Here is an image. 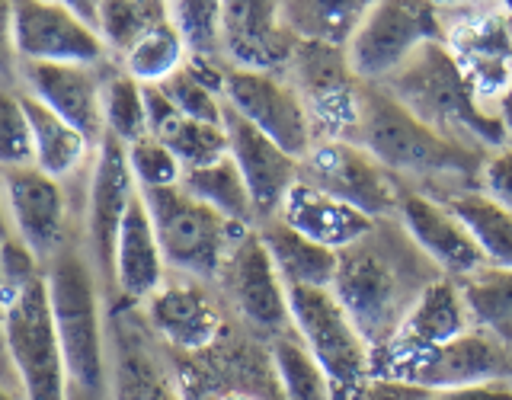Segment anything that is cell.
<instances>
[{
	"instance_id": "f907efd6",
	"label": "cell",
	"mask_w": 512,
	"mask_h": 400,
	"mask_svg": "<svg viewBox=\"0 0 512 400\" xmlns=\"http://www.w3.org/2000/svg\"><path fill=\"white\" fill-rule=\"evenodd\" d=\"M68 400H96V397H90V394H84V391L71 388V397H68Z\"/></svg>"
},
{
	"instance_id": "f546056e",
	"label": "cell",
	"mask_w": 512,
	"mask_h": 400,
	"mask_svg": "<svg viewBox=\"0 0 512 400\" xmlns=\"http://www.w3.org/2000/svg\"><path fill=\"white\" fill-rule=\"evenodd\" d=\"M375 0H282V23L301 42L346 48Z\"/></svg>"
},
{
	"instance_id": "8fae6325",
	"label": "cell",
	"mask_w": 512,
	"mask_h": 400,
	"mask_svg": "<svg viewBox=\"0 0 512 400\" xmlns=\"http://www.w3.org/2000/svg\"><path fill=\"white\" fill-rule=\"evenodd\" d=\"M138 196V183L128 167L125 144L106 135L93 151L84 186V215H80V244L96 266L106 292H112V269H116V240L122 221Z\"/></svg>"
},
{
	"instance_id": "603a6c76",
	"label": "cell",
	"mask_w": 512,
	"mask_h": 400,
	"mask_svg": "<svg viewBox=\"0 0 512 400\" xmlns=\"http://www.w3.org/2000/svg\"><path fill=\"white\" fill-rule=\"evenodd\" d=\"M295 45L282 0H221V55L234 68L285 71Z\"/></svg>"
},
{
	"instance_id": "4dcf8cb0",
	"label": "cell",
	"mask_w": 512,
	"mask_h": 400,
	"mask_svg": "<svg viewBox=\"0 0 512 400\" xmlns=\"http://www.w3.org/2000/svg\"><path fill=\"white\" fill-rule=\"evenodd\" d=\"M461 298L468 308L471 327L484 330L496 343L512 349V269L484 266L461 279Z\"/></svg>"
},
{
	"instance_id": "d590c367",
	"label": "cell",
	"mask_w": 512,
	"mask_h": 400,
	"mask_svg": "<svg viewBox=\"0 0 512 400\" xmlns=\"http://www.w3.org/2000/svg\"><path fill=\"white\" fill-rule=\"evenodd\" d=\"M160 20H167V0H103L96 29L109 55L119 61Z\"/></svg>"
},
{
	"instance_id": "9c48e42d",
	"label": "cell",
	"mask_w": 512,
	"mask_h": 400,
	"mask_svg": "<svg viewBox=\"0 0 512 400\" xmlns=\"http://www.w3.org/2000/svg\"><path fill=\"white\" fill-rule=\"evenodd\" d=\"M442 39V7L432 0H375L346 45L349 68L365 84L388 80L426 42Z\"/></svg>"
},
{
	"instance_id": "7dc6e473",
	"label": "cell",
	"mask_w": 512,
	"mask_h": 400,
	"mask_svg": "<svg viewBox=\"0 0 512 400\" xmlns=\"http://www.w3.org/2000/svg\"><path fill=\"white\" fill-rule=\"evenodd\" d=\"M0 400H23L20 388H16V381H10L7 375H0Z\"/></svg>"
},
{
	"instance_id": "3957f363",
	"label": "cell",
	"mask_w": 512,
	"mask_h": 400,
	"mask_svg": "<svg viewBox=\"0 0 512 400\" xmlns=\"http://www.w3.org/2000/svg\"><path fill=\"white\" fill-rule=\"evenodd\" d=\"M381 87L400 106H407L416 119L426 122L432 132L461 144V148L490 154L509 144L503 122L477 100L442 39L426 42L388 80H381Z\"/></svg>"
},
{
	"instance_id": "5bb4252c",
	"label": "cell",
	"mask_w": 512,
	"mask_h": 400,
	"mask_svg": "<svg viewBox=\"0 0 512 400\" xmlns=\"http://www.w3.org/2000/svg\"><path fill=\"white\" fill-rule=\"evenodd\" d=\"M288 80L308 103L317 138H349L359 116V87L362 80L352 74L346 48L324 42L295 45L285 71Z\"/></svg>"
},
{
	"instance_id": "ba28073f",
	"label": "cell",
	"mask_w": 512,
	"mask_h": 400,
	"mask_svg": "<svg viewBox=\"0 0 512 400\" xmlns=\"http://www.w3.org/2000/svg\"><path fill=\"white\" fill-rule=\"evenodd\" d=\"M442 42L487 109L512 87V7L506 0H468L442 13Z\"/></svg>"
},
{
	"instance_id": "8d00e7d4",
	"label": "cell",
	"mask_w": 512,
	"mask_h": 400,
	"mask_svg": "<svg viewBox=\"0 0 512 400\" xmlns=\"http://www.w3.org/2000/svg\"><path fill=\"white\" fill-rule=\"evenodd\" d=\"M167 16L189 48V55H221V0H167Z\"/></svg>"
},
{
	"instance_id": "44dd1931",
	"label": "cell",
	"mask_w": 512,
	"mask_h": 400,
	"mask_svg": "<svg viewBox=\"0 0 512 400\" xmlns=\"http://www.w3.org/2000/svg\"><path fill=\"white\" fill-rule=\"evenodd\" d=\"M135 308L138 304H132V311H116L109 320L106 400H183L151 343L148 320Z\"/></svg>"
},
{
	"instance_id": "7bdbcfd3",
	"label": "cell",
	"mask_w": 512,
	"mask_h": 400,
	"mask_svg": "<svg viewBox=\"0 0 512 400\" xmlns=\"http://www.w3.org/2000/svg\"><path fill=\"white\" fill-rule=\"evenodd\" d=\"M0 84L20 87V58L13 45V0H0Z\"/></svg>"
},
{
	"instance_id": "681fc988",
	"label": "cell",
	"mask_w": 512,
	"mask_h": 400,
	"mask_svg": "<svg viewBox=\"0 0 512 400\" xmlns=\"http://www.w3.org/2000/svg\"><path fill=\"white\" fill-rule=\"evenodd\" d=\"M215 400H260V397L244 391V388H224L221 394H215Z\"/></svg>"
},
{
	"instance_id": "d6a6232c",
	"label": "cell",
	"mask_w": 512,
	"mask_h": 400,
	"mask_svg": "<svg viewBox=\"0 0 512 400\" xmlns=\"http://www.w3.org/2000/svg\"><path fill=\"white\" fill-rule=\"evenodd\" d=\"M272 372L282 388V400H340L333 391L324 368L298 340L295 330L282 336H272V352H269Z\"/></svg>"
},
{
	"instance_id": "30bf717a",
	"label": "cell",
	"mask_w": 512,
	"mask_h": 400,
	"mask_svg": "<svg viewBox=\"0 0 512 400\" xmlns=\"http://www.w3.org/2000/svg\"><path fill=\"white\" fill-rule=\"evenodd\" d=\"M298 183L327 192L375 221L394 218L404 192L394 173L352 138H314L308 154L298 160Z\"/></svg>"
},
{
	"instance_id": "5b68a950",
	"label": "cell",
	"mask_w": 512,
	"mask_h": 400,
	"mask_svg": "<svg viewBox=\"0 0 512 400\" xmlns=\"http://www.w3.org/2000/svg\"><path fill=\"white\" fill-rule=\"evenodd\" d=\"M0 346L23 400H68L71 378L61 356L45 272L23 285L0 288Z\"/></svg>"
},
{
	"instance_id": "6da1fadb",
	"label": "cell",
	"mask_w": 512,
	"mask_h": 400,
	"mask_svg": "<svg viewBox=\"0 0 512 400\" xmlns=\"http://www.w3.org/2000/svg\"><path fill=\"white\" fill-rule=\"evenodd\" d=\"M420 269L436 266L407 237L397 218L378 221L362 240L340 250L330 288L375 356L391 343L400 320L407 317L423 288L439 279L420 276Z\"/></svg>"
},
{
	"instance_id": "60d3db41",
	"label": "cell",
	"mask_w": 512,
	"mask_h": 400,
	"mask_svg": "<svg viewBox=\"0 0 512 400\" xmlns=\"http://www.w3.org/2000/svg\"><path fill=\"white\" fill-rule=\"evenodd\" d=\"M477 189H484L490 199H496L512 212V144H506L500 151H490L484 157Z\"/></svg>"
},
{
	"instance_id": "9a60e30c",
	"label": "cell",
	"mask_w": 512,
	"mask_h": 400,
	"mask_svg": "<svg viewBox=\"0 0 512 400\" xmlns=\"http://www.w3.org/2000/svg\"><path fill=\"white\" fill-rule=\"evenodd\" d=\"M215 285H221V292L228 295L234 311L247 320V327L266 336H282L292 330L288 285L282 282L256 228L244 231V237L231 247Z\"/></svg>"
},
{
	"instance_id": "7a4b0ae2",
	"label": "cell",
	"mask_w": 512,
	"mask_h": 400,
	"mask_svg": "<svg viewBox=\"0 0 512 400\" xmlns=\"http://www.w3.org/2000/svg\"><path fill=\"white\" fill-rule=\"evenodd\" d=\"M349 138L359 141L384 170H391L400 186L429 196L477 186L487 157L432 132L381 84H365V80L359 87L356 128Z\"/></svg>"
},
{
	"instance_id": "b9f144b4",
	"label": "cell",
	"mask_w": 512,
	"mask_h": 400,
	"mask_svg": "<svg viewBox=\"0 0 512 400\" xmlns=\"http://www.w3.org/2000/svg\"><path fill=\"white\" fill-rule=\"evenodd\" d=\"M429 391L416 388V384L404 378H391V375H368L356 391H349L343 400H426Z\"/></svg>"
},
{
	"instance_id": "cb8c5ba5",
	"label": "cell",
	"mask_w": 512,
	"mask_h": 400,
	"mask_svg": "<svg viewBox=\"0 0 512 400\" xmlns=\"http://www.w3.org/2000/svg\"><path fill=\"white\" fill-rule=\"evenodd\" d=\"M512 378V356L484 330H464L445 346L432 349L426 359L410 365L404 381L416 384L423 391H452L468 388V384L503 381Z\"/></svg>"
},
{
	"instance_id": "d4e9b609",
	"label": "cell",
	"mask_w": 512,
	"mask_h": 400,
	"mask_svg": "<svg viewBox=\"0 0 512 400\" xmlns=\"http://www.w3.org/2000/svg\"><path fill=\"white\" fill-rule=\"evenodd\" d=\"M170 276L164 253H160L154 221L148 215V205L141 199V189L122 221V231L116 240V269H112V292L128 304H144L164 279Z\"/></svg>"
},
{
	"instance_id": "f1b7e54d",
	"label": "cell",
	"mask_w": 512,
	"mask_h": 400,
	"mask_svg": "<svg viewBox=\"0 0 512 400\" xmlns=\"http://www.w3.org/2000/svg\"><path fill=\"white\" fill-rule=\"evenodd\" d=\"M439 202L448 205L468 234L474 237V244L484 253V260L490 266H506L512 269V212L496 199H490L484 189H455L436 196Z\"/></svg>"
},
{
	"instance_id": "4316f807",
	"label": "cell",
	"mask_w": 512,
	"mask_h": 400,
	"mask_svg": "<svg viewBox=\"0 0 512 400\" xmlns=\"http://www.w3.org/2000/svg\"><path fill=\"white\" fill-rule=\"evenodd\" d=\"M23 106L32 128V164L61 183H74L77 173L90 170L96 144H90L71 122H64L36 96L23 93Z\"/></svg>"
},
{
	"instance_id": "816d5d0a",
	"label": "cell",
	"mask_w": 512,
	"mask_h": 400,
	"mask_svg": "<svg viewBox=\"0 0 512 400\" xmlns=\"http://www.w3.org/2000/svg\"><path fill=\"white\" fill-rule=\"evenodd\" d=\"M509 356H512V349H509Z\"/></svg>"
},
{
	"instance_id": "836d02e7",
	"label": "cell",
	"mask_w": 512,
	"mask_h": 400,
	"mask_svg": "<svg viewBox=\"0 0 512 400\" xmlns=\"http://www.w3.org/2000/svg\"><path fill=\"white\" fill-rule=\"evenodd\" d=\"M186 58H189V48L180 36V29H176L167 16V20H160L151 32H144V36L119 58V64L135 80H141V84H164L170 74L183 68Z\"/></svg>"
},
{
	"instance_id": "e0dca14e",
	"label": "cell",
	"mask_w": 512,
	"mask_h": 400,
	"mask_svg": "<svg viewBox=\"0 0 512 400\" xmlns=\"http://www.w3.org/2000/svg\"><path fill=\"white\" fill-rule=\"evenodd\" d=\"M13 45L20 61L106 64L116 61L100 29L58 0H13Z\"/></svg>"
},
{
	"instance_id": "ffe728a7",
	"label": "cell",
	"mask_w": 512,
	"mask_h": 400,
	"mask_svg": "<svg viewBox=\"0 0 512 400\" xmlns=\"http://www.w3.org/2000/svg\"><path fill=\"white\" fill-rule=\"evenodd\" d=\"M394 218L442 276L461 282L474 276L477 269L490 266L480 247L474 244V237L468 234V228L448 212L445 202L429 196V192L404 186Z\"/></svg>"
},
{
	"instance_id": "f6af8a7d",
	"label": "cell",
	"mask_w": 512,
	"mask_h": 400,
	"mask_svg": "<svg viewBox=\"0 0 512 400\" xmlns=\"http://www.w3.org/2000/svg\"><path fill=\"white\" fill-rule=\"evenodd\" d=\"M58 4H64L71 13H77L80 20H87L90 26L100 23V7H103V0H58Z\"/></svg>"
},
{
	"instance_id": "4fadbf2b",
	"label": "cell",
	"mask_w": 512,
	"mask_h": 400,
	"mask_svg": "<svg viewBox=\"0 0 512 400\" xmlns=\"http://www.w3.org/2000/svg\"><path fill=\"white\" fill-rule=\"evenodd\" d=\"M221 96L234 112H240L250 125L266 132L298 160L308 154L317 138L308 103L301 100V93L282 71H253L228 64Z\"/></svg>"
},
{
	"instance_id": "e575fe53",
	"label": "cell",
	"mask_w": 512,
	"mask_h": 400,
	"mask_svg": "<svg viewBox=\"0 0 512 400\" xmlns=\"http://www.w3.org/2000/svg\"><path fill=\"white\" fill-rule=\"evenodd\" d=\"M103 122L106 135L122 141L125 148L148 138V109H144V84L116 61L103 84Z\"/></svg>"
},
{
	"instance_id": "2e32d148",
	"label": "cell",
	"mask_w": 512,
	"mask_h": 400,
	"mask_svg": "<svg viewBox=\"0 0 512 400\" xmlns=\"http://www.w3.org/2000/svg\"><path fill=\"white\" fill-rule=\"evenodd\" d=\"M464 330H471V317L464 308L458 282L448 276L432 279L413 301L407 317L400 320L391 343L375 356V375L404 378L410 365L426 359L432 349L445 346Z\"/></svg>"
},
{
	"instance_id": "52a82bcc",
	"label": "cell",
	"mask_w": 512,
	"mask_h": 400,
	"mask_svg": "<svg viewBox=\"0 0 512 400\" xmlns=\"http://www.w3.org/2000/svg\"><path fill=\"white\" fill-rule=\"evenodd\" d=\"M288 311H292V330L327 372L340 400L375 372V352L352 324L333 288H288Z\"/></svg>"
},
{
	"instance_id": "ee69618b",
	"label": "cell",
	"mask_w": 512,
	"mask_h": 400,
	"mask_svg": "<svg viewBox=\"0 0 512 400\" xmlns=\"http://www.w3.org/2000/svg\"><path fill=\"white\" fill-rule=\"evenodd\" d=\"M426 400H512V378L468 384V388H452V391H432Z\"/></svg>"
},
{
	"instance_id": "c3c4849f",
	"label": "cell",
	"mask_w": 512,
	"mask_h": 400,
	"mask_svg": "<svg viewBox=\"0 0 512 400\" xmlns=\"http://www.w3.org/2000/svg\"><path fill=\"white\" fill-rule=\"evenodd\" d=\"M0 234H13L10 231V218H7V202H4V170H0Z\"/></svg>"
},
{
	"instance_id": "ac0fdd59",
	"label": "cell",
	"mask_w": 512,
	"mask_h": 400,
	"mask_svg": "<svg viewBox=\"0 0 512 400\" xmlns=\"http://www.w3.org/2000/svg\"><path fill=\"white\" fill-rule=\"evenodd\" d=\"M116 61L106 64H55L20 61V90L36 96L64 122H71L90 144L106 138L103 122V84Z\"/></svg>"
},
{
	"instance_id": "484cf974",
	"label": "cell",
	"mask_w": 512,
	"mask_h": 400,
	"mask_svg": "<svg viewBox=\"0 0 512 400\" xmlns=\"http://www.w3.org/2000/svg\"><path fill=\"white\" fill-rule=\"evenodd\" d=\"M276 218H282L304 237H311L317 244H324L336 253L352 247L378 224L375 218L359 212V208H352V205L333 199L314 186H304V183H295L288 189V196H285Z\"/></svg>"
},
{
	"instance_id": "74e56055",
	"label": "cell",
	"mask_w": 512,
	"mask_h": 400,
	"mask_svg": "<svg viewBox=\"0 0 512 400\" xmlns=\"http://www.w3.org/2000/svg\"><path fill=\"white\" fill-rule=\"evenodd\" d=\"M32 164V128L23 106V90L0 84V170Z\"/></svg>"
},
{
	"instance_id": "bcb514c9",
	"label": "cell",
	"mask_w": 512,
	"mask_h": 400,
	"mask_svg": "<svg viewBox=\"0 0 512 400\" xmlns=\"http://www.w3.org/2000/svg\"><path fill=\"white\" fill-rule=\"evenodd\" d=\"M493 112H496V119L503 122V128H506V138H509V144H512V87L496 100V106H493Z\"/></svg>"
},
{
	"instance_id": "8992f818",
	"label": "cell",
	"mask_w": 512,
	"mask_h": 400,
	"mask_svg": "<svg viewBox=\"0 0 512 400\" xmlns=\"http://www.w3.org/2000/svg\"><path fill=\"white\" fill-rule=\"evenodd\" d=\"M141 199L154 221V234L167 269L208 285L218 282L231 247L244 237V231H250L247 224H234L212 205L189 196L180 183L141 189Z\"/></svg>"
},
{
	"instance_id": "7402d4cb",
	"label": "cell",
	"mask_w": 512,
	"mask_h": 400,
	"mask_svg": "<svg viewBox=\"0 0 512 400\" xmlns=\"http://www.w3.org/2000/svg\"><path fill=\"white\" fill-rule=\"evenodd\" d=\"M221 125H224V135H228V154L247 180L256 224L276 218L288 189L298 183V157H292L282 144H276L266 132L250 125L228 103H224Z\"/></svg>"
},
{
	"instance_id": "ab89813d",
	"label": "cell",
	"mask_w": 512,
	"mask_h": 400,
	"mask_svg": "<svg viewBox=\"0 0 512 400\" xmlns=\"http://www.w3.org/2000/svg\"><path fill=\"white\" fill-rule=\"evenodd\" d=\"M125 154H128V167H132L138 189L176 186L183 180V164L176 160V154L167 148V144L157 141L154 135L128 144Z\"/></svg>"
},
{
	"instance_id": "83f0119b",
	"label": "cell",
	"mask_w": 512,
	"mask_h": 400,
	"mask_svg": "<svg viewBox=\"0 0 512 400\" xmlns=\"http://www.w3.org/2000/svg\"><path fill=\"white\" fill-rule=\"evenodd\" d=\"M256 231H260L272 263H276L279 276L288 288H298V285L330 288L333 285L336 263H340V253L336 250L304 237L282 218H269L263 224H256Z\"/></svg>"
},
{
	"instance_id": "f35d334b",
	"label": "cell",
	"mask_w": 512,
	"mask_h": 400,
	"mask_svg": "<svg viewBox=\"0 0 512 400\" xmlns=\"http://www.w3.org/2000/svg\"><path fill=\"white\" fill-rule=\"evenodd\" d=\"M157 87L170 96V103L180 109L183 116L196 119V122H212V125L224 122V96L215 87H208L205 80H199L186 64Z\"/></svg>"
},
{
	"instance_id": "7c38bea8",
	"label": "cell",
	"mask_w": 512,
	"mask_h": 400,
	"mask_svg": "<svg viewBox=\"0 0 512 400\" xmlns=\"http://www.w3.org/2000/svg\"><path fill=\"white\" fill-rule=\"evenodd\" d=\"M71 183L42 173L36 164L4 170V202L13 237L39 256V263H52L55 256L80 240V224H74V205L68 196Z\"/></svg>"
},
{
	"instance_id": "277c9868",
	"label": "cell",
	"mask_w": 512,
	"mask_h": 400,
	"mask_svg": "<svg viewBox=\"0 0 512 400\" xmlns=\"http://www.w3.org/2000/svg\"><path fill=\"white\" fill-rule=\"evenodd\" d=\"M48 304H52L61 356L68 365L71 388L96 400H106L109 388V320L103 311L106 285L84 244L64 247L45 263Z\"/></svg>"
},
{
	"instance_id": "d6986e66",
	"label": "cell",
	"mask_w": 512,
	"mask_h": 400,
	"mask_svg": "<svg viewBox=\"0 0 512 400\" xmlns=\"http://www.w3.org/2000/svg\"><path fill=\"white\" fill-rule=\"evenodd\" d=\"M138 308L160 343L189 356L212 349L224 330V317L215 295L208 292V282L180 272H170L164 285Z\"/></svg>"
},
{
	"instance_id": "1f68e13d",
	"label": "cell",
	"mask_w": 512,
	"mask_h": 400,
	"mask_svg": "<svg viewBox=\"0 0 512 400\" xmlns=\"http://www.w3.org/2000/svg\"><path fill=\"white\" fill-rule=\"evenodd\" d=\"M180 186L189 192V196H196L199 202L212 205L215 212H221L228 221L256 228V212H253L247 180H244V173L237 170L231 154L215 160V164L183 170Z\"/></svg>"
}]
</instances>
